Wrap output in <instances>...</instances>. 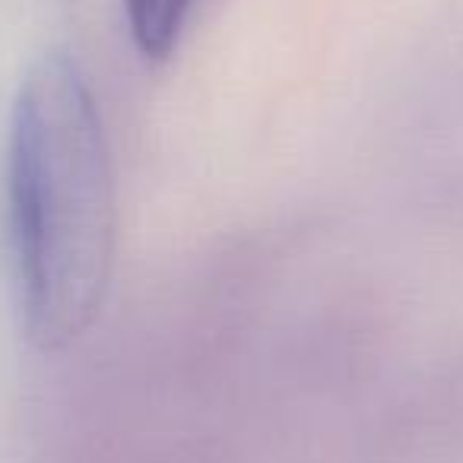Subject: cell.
Masks as SVG:
<instances>
[{
    "label": "cell",
    "instance_id": "cell-1",
    "mask_svg": "<svg viewBox=\"0 0 463 463\" xmlns=\"http://www.w3.org/2000/svg\"><path fill=\"white\" fill-rule=\"evenodd\" d=\"M16 311L39 353H64L102 315L115 267V175L90 77L48 48L16 86L4 149Z\"/></svg>",
    "mask_w": 463,
    "mask_h": 463
},
{
    "label": "cell",
    "instance_id": "cell-2",
    "mask_svg": "<svg viewBox=\"0 0 463 463\" xmlns=\"http://www.w3.org/2000/svg\"><path fill=\"white\" fill-rule=\"evenodd\" d=\"M134 48L146 64H165L184 35L197 0H121Z\"/></svg>",
    "mask_w": 463,
    "mask_h": 463
}]
</instances>
